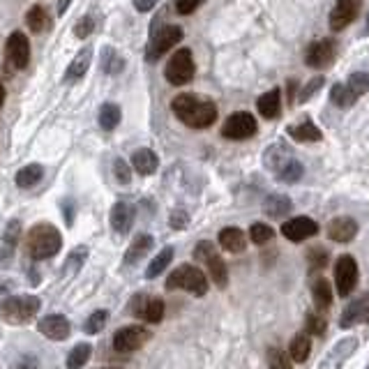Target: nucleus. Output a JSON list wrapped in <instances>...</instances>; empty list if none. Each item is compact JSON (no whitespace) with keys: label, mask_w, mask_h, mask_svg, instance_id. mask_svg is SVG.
Listing matches in <instances>:
<instances>
[{"label":"nucleus","mask_w":369,"mask_h":369,"mask_svg":"<svg viewBox=\"0 0 369 369\" xmlns=\"http://www.w3.org/2000/svg\"><path fill=\"white\" fill-rule=\"evenodd\" d=\"M171 109L178 116L180 123H184L192 130H206L217 120V104L201 95L182 93L171 102Z\"/></svg>","instance_id":"nucleus-1"},{"label":"nucleus","mask_w":369,"mask_h":369,"mask_svg":"<svg viewBox=\"0 0 369 369\" xmlns=\"http://www.w3.org/2000/svg\"><path fill=\"white\" fill-rule=\"evenodd\" d=\"M62 247V235L53 224L49 222H42V224H35L25 235V252H28L30 259L42 261L51 259L60 252Z\"/></svg>","instance_id":"nucleus-2"},{"label":"nucleus","mask_w":369,"mask_h":369,"mask_svg":"<svg viewBox=\"0 0 369 369\" xmlns=\"http://www.w3.org/2000/svg\"><path fill=\"white\" fill-rule=\"evenodd\" d=\"M42 300L37 296H12L0 302V319L8 326H23L40 311Z\"/></svg>","instance_id":"nucleus-3"},{"label":"nucleus","mask_w":369,"mask_h":369,"mask_svg":"<svg viewBox=\"0 0 369 369\" xmlns=\"http://www.w3.org/2000/svg\"><path fill=\"white\" fill-rule=\"evenodd\" d=\"M167 289L176 291H187V294H194V296H206L208 291V279L203 275V270H199L196 265H178V268L171 272L169 279H167Z\"/></svg>","instance_id":"nucleus-4"},{"label":"nucleus","mask_w":369,"mask_h":369,"mask_svg":"<svg viewBox=\"0 0 369 369\" xmlns=\"http://www.w3.org/2000/svg\"><path fill=\"white\" fill-rule=\"evenodd\" d=\"M194 259L201 261V263L206 265L208 272H210V277H213L215 286H219V289H226L228 270H226L224 259L219 257V252L215 250L213 243H208V240H201V243L194 247Z\"/></svg>","instance_id":"nucleus-5"},{"label":"nucleus","mask_w":369,"mask_h":369,"mask_svg":"<svg viewBox=\"0 0 369 369\" xmlns=\"http://www.w3.org/2000/svg\"><path fill=\"white\" fill-rule=\"evenodd\" d=\"M196 65H194V56L189 49H178L171 60L167 62V69H164V76L171 86H184L194 79Z\"/></svg>","instance_id":"nucleus-6"},{"label":"nucleus","mask_w":369,"mask_h":369,"mask_svg":"<svg viewBox=\"0 0 369 369\" xmlns=\"http://www.w3.org/2000/svg\"><path fill=\"white\" fill-rule=\"evenodd\" d=\"M257 130H259V125H257V120H254L252 113L235 111L226 118L224 127H222V136L231 139V141H245V139L257 134Z\"/></svg>","instance_id":"nucleus-7"},{"label":"nucleus","mask_w":369,"mask_h":369,"mask_svg":"<svg viewBox=\"0 0 369 369\" xmlns=\"http://www.w3.org/2000/svg\"><path fill=\"white\" fill-rule=\"evenodd\" d=\"M358 263H355L353 257H348V254H344V257L337 259L335 263V284H337V294H340L342 298L344 296H351L353 289L358 286Z\"/></svg>","instance_id":"nucleus-8"},{"label":"nucleus","mask_w":369,"mask_h":369,"mask_svg":"<svg viewBox=\"0 0 369 369\" xmlns=\"http://www.w3.org/2000/svg\"><path fill=\"white\" fill-rule=\"evenodd\" d=\"M152 340V333L143 326H127L120 328L116 335H113V348L120 353H132L139 351L143 344H148Z\"/></svg>","instance_id":"nucleus-9"},{"label":"nucleus","mask_w":369,"mask_h":369,"mask_svg":"<svg viewBox=\"0 0 369 369\" xmlns=\"http://www.w3.org/2000/svg\"><path fill=\"white\" fill-rule=\"evenodd\" d=\"M182 40V28L180 25H164V28L152 37L148 51H145V58L148 62H155L157 58H162L167 51H171L178 42Z\"/></svg>","instance_id":"nucleus-10"},{"label":"nucleus","mask_w":369,"mask_h":369,"mask_svg":"<svg viewBox=\"0 0 369 369\" xmlns=\"http://www.w3.org/2000/svg\"><path fill=\"white\" fill-rule=\"evenodd\" d=\"M130 311L145 323H160L164 319V302L155 296L139 294L130 300Z\"/></svg>","instance_id":"nucleus-11"},{"label":"nucleus","mask_w":369,"mask_h":369,"mask_svg":"<svg viewBox=\"0 0 369 369\" xmlns=\"http://www.w3.org/2000/svg\"><path fill=\"white\" fill-rule=\"evenodd\" d=\"M5 58L14 69H23L30 60V42L23 33H12L5 44Z\"/></svg>","instance_id":"nucleus-12"},{"label":"nucleus","mask_w":369,"mask_h":369,"mask_svg":"<svg viewBox=\"0 0 369 369\" xmlns=\"http://www.w3.org/2000/svg\"><path fill=\"white\" fill-rule=\"evenodd\" d=\"M335 60V42L333 40H316L309 44L307 53H305V65L323 69L328 65H333Z\"/></svg>","instance_id":"nucleus-13"},{"label":"nucleus","mask_w":369,"mask_h":369,"mask_svg":"<svg viewBox=\"0 0 369 369\" xmlns=\"http://www.w3.org/2000/svg\"><path fill=\"white\" fill-rule=\"evenodd\" d=\"M362 0H337L333 14H330V28L335 30H344L346 25H351L360 14Z\"/></svg>","instance_id":"nucleus-14"},{"label":"nucleus","mask_w":369,"mask_h":369,"mask_svg":"<svg viewBox=\"0 0 369 369\" xmlns=\"http://www.w3.org/2000/svg\"><path fill=\"white\" fill-rule=\"evenodd\" d=\"M355 348H358V340H355V337H346V340L337 342V344L330 348V353L321 360L319 369H342L344 362L355 353Z\"/></svg>","instance_id":"nucleus-15"},{"label":"nucleus","mask_w":369,"mask_h":369,"mask_svg":"<svg viewBox=\"0 0 369 369\" xmlns=\"http://www.w3.org/2000/svg\"><path fill=\"white\" fill-rule=\"evenodd\" d=\"M37 330H40L44 337H49V340L62 342V340H67L69 333H72V326H69L67 316L49 314V316H44L40 323H37Z\"/></svg>","instance_id":"nucleus-16"},{"label":"nucleus","mask_w":369,"mask_h":369,"mask_svg":"<svg viewBox=\"0 0 369 369\" xmlns=\"http://www.w3.org/2000/svg\"><path fill=\"white\" fill-rule=\"evenodd\" d=\"M282 233L286 240H294V243H300V240H307L311 235L319 233V224L309 217H294L289 222H284Z\"/></svg>","instance_id":"nucleus-17"},{"label":"nucleus","mask_w":369,"mask_h":369,"mask_svg":"<svg viewBox=\"0 0 369 369\" xmlns=\"http://www.w3.org/2000/svg\"><path fill=\"white\" fill-rule=\"evenodd\" d=\"M355 233H358V224L351 217H335L328 224V235L335 243H351Z\"/></svg>","instance_id":"nucleus-18"},{"label":"nucleus","mask_w":369,"mask_h":369,"mask_svg":"<svg viewBox=\"0 0 369 369\" xmlns=\"http://www.w3.org/2000/svg\"><path fill=\"white\" fill-rule=\"evenodd\" d=\"M132 224H134V208H132L130 203H125V201H118L116 206L111 208V226H113V231L125 235V233H130Z\"/></svg>","instance_id":"nucleus-19"},{"label":"nucleus","mask_w":369,"mask_h":369,"mask_svg":"<svg viewBox=\"0 0 369 369\" xmlns=\"http://www.w3.org/2000/svg\"><path fill=\"white\" fill-rule=\"evenodd\" d=\"M91 60H93V49L91 47H84L79 51V53L74 56V60L69 62L67 72H65V81L67 84H74V81L84 79V74L88 72V67H91Z\"/></svg>","instance_id":"nucleus-20"},{"label":"nucleus","mask_w":369,"mask_h":369,"mask_svg":"<svg viewBox=\"0 0 369 369\" xmlns=\"http://www.w3.org/2000/svg\"><path fill=\"white\" fill-rule=\"evenodd\" d=\"M257 109L263 118H277L279 111H282V93H279V88H272L270 93L261 95L259 102H257Z\"/></svg>","instance_id":"nucleus-21"},{"label":"nucleus","mask_w":369,"mask_h":369,"mask_svg":"<svg viewBox=\"0 0 369 369\" xmlns=\"http://www.w3.org/2000/svg\"><path fill=\"white\" fill-rule=\"evenodd\" d=\"M219 245L224 247L226 252L240 254V252H245L247 238H245V233L240 231L238 226H226V228H222V231H219Z\"/></svg>","instance_id":"nucleus-22"},{"label":"nucleus","mask_w":369,"mask_h":369,"mask_svg":"<svg viewBox=\"0 0 369 369\" xmlns=\"http://www.w3.org/2000/svg\"><path fill=\"white\" fill-rule=\"evenodd\" d=\"M132 167L141 176H152L157 171V167H160V160H157V155L150 148H139L134 150V155H132Z\"/></svg>","instance_id":"nucleus-23"},{"label":"nucleus","mask_w":369,"mask_h":369,"mask_svg":"<svg viewBox=\"0 0 369 369\" xmlns=\"http://www.w3.org/2000/svg\"><path fill=\"white\" fill-rule=\"evenodd\" d=\"M291 208H294V203H291L289 196H284V194H270L268 199L263 201V213L275 219H282L284 215H289Z\"/></svg>","instance_id":"nucleus-24"},{"label":"nucleus","mask_w":369,"mask_h":369,"mask_svg":"<svg viewBox=\"0 0 369 369\" xmlns=\"http://www.w3.org/2000/svg\"><path fill=\"white\" fill-rule=\"evenodd\" d=\"M286 132H289V136L294 139V141H300V143L321 141V130L314 123H309V120H305L300 125H291Z\"/></svg>","instance_id":"nucleus-25"},{"label":"nucleus","mask_w":369,"mask_h":369,"mask_svg":"<svg viewBox=\"0 0 369 369\" xmlns=\"http://www.w3.org/2000/svg\"><path fill=\"white\" fill-rule=\"evenodd\" d=\"M150 250H152V235H148V233L136 235L134 243L130 245V250L125 252V263H127V265L139 263V261H141Z\"/></svg>","instance_id":"nucleus-26"},{"label":"nucleus","mask_w":369,"mask_h":369,"mask_svg":"<svg viewBox=\"0 0 369 369\" xmlns=\"http://www.w3.org/2000/svg\"><path fill=\"white\" fill-rule=\"evenodd\" d=\"M311 298H314L316 309H328L330 302H333V289H330V282L326 277H316L311 282Z\"/></svg>","instance_id":"nucleus-27"},{"label":"nucleus","mask_w":369,"mask_h":369,"mask_svg":"<svg viewBox=\"0 0 369 369\" xmlns=\"http://www.w3.org/2000/svg\"><path fill=\"white\" fill-rule=\"evenodd\" d=\"M19 238H21V224H19L16 219H12L8 224V228H5V235H3V250H0V261H3V263L12 259Z\"/></svg>","instance_id":"nucleus-28"},{"label":"nucleus","mask_w":369,"mask_h":369,"mask_svg":"<svg viewBox=\"0 0 369 369\" xmlns=\"http://www.w3.org/2000/svg\"><path fill=\"white\" fill-rule=\"evenodd\" d=\"M99 65H102V69H104L106 74H120L125 69V60H123V56H120L116 49L104 47V49H102V53H99Z\"/></svg>","instance_id":"nucleus-29"},{"label":"nucleus","mask_w":369,"mask_h":369,"mask_svg":"<svg viewBox=\"0 0 369 369\" xmlns=\"http://www.w3.org/2000/svg\"><path fill=\"white\" fill-rule=\"evenodd\" d=\"M42 176H44V169L40 167V164H28V167L16 171L14 180L21 189H28V187H35V184L42 180Z\"/></svg>","instance_id":"nucleus-30"},{"label":"nucleus","mask_w":369,"mask_h":369,"mask_svg":"<svg viewBox=\"0 0 369 369\" xmlns=\"http://www.w3.org/2000/svg\"><path fill=\"white\" fill-rule=\"evenodd\" d=\"M97 120H99V127L106 132L116 130L120 125V106L118 104H111V102H106V104L99 106V113H97Z\"/></svg>","instance_id":"nucleus-31"},{"label":"nucleus","mask_w":369,"mask_h":369,"mask_svg":"<svg viewBox=\"0 0 369 369\" xmlns=\"http://www.w3.org/2000/svg\"><path fill=\"white\" fill-rule=\"evenodd\" d=\"M25 23H28L30 33H42V30L49 28V14L42 5H33L28 12H25Z\"/></svg>","instance_id":"nucleus-32"},{"label":"nucleus","mask_w":369,"mask_h":369,"mask_svg":"<svg viewBox=\"0 0 369 369\" xmlns=\"http://www.w3.org/2000/svg\"><path fill=\"white\" fill-rule=\"evenodd\" d=\"M171 261H174V247H164V250L152 259V263L148 265V270H145V277L152 279V277L162 275V272L169 268Z\"/></svg>","instance_id":"nucleus-33"},{"label":"nucleus","mask_w":369,"mask_h":369,"mask_svg":"<svg viewBox=\"0 0 369 369\" xmlns=\"http://www.w3.org/2000/svg\"><path fill=\"white\" fill-rule=\"evenodd\" d=\"M302 171H305L302 164L298 162V160H291V157H289V160H286L282 167L277 169V178H279L282 182L294 184V182H298V180L302 178Z\"/></svg>","instance_id":"nucleus-34"},{"label":"nucleus","mask_w":369,"mask_h":369,"mask_svg":"<svg viewBox=\"0 0 369 369\" xmlns=\"http://www.w3.org/2000/svg\"><path fill=\"white\" fill-rule=\"evenodd\" d=\"M289 353H291V360L294 362H305L309 358L311 353V342L307 335H296L294 342L289 346Z\"/></svg>","instance_id":"nucleus-35"},{"label":"nucleus","mask_w":369,"mask_h":369,"mask_svg":"<svg viewBox=\"0 0 369 369\" xmlns=\"http://www.w3.org/2000/svg\"><path fill=\"white\" fill-rule=\"evenodd\" d=\"M330 99H333L335 106H340V109H348V106L355 104V95L348 91V86L344 84H335L333 88H330Z\"/></svg>","instance_id":"nucleus-36"},{"label":"nucleus","mask_w":369,"mask_h":369,"mask_svg":"<svg viewBox=\"0 0 369 369\" xmlns=\"http://www.w3.org/2000/svg\"><path fill=\"white\" fill-rule=\"evenodd\" d=\"M360 321H362V296L355 298V300L344 309V314L340 316V328H351Z\"/></svg>","instance_id":"nucleus-37"},{"label":"nucleus","mask_w":369,"mask_h":369,"mask_svg":"<svg viewBox=\"0 0 369 369\" xmlns=\"http://www.w3.org/2000/svg\"><path fill=\"white\" fill-rule=\"evenodd\" d=\"M91 353H93V348H91V344H86V342L79 346H74L67 355V369H81L88 362V358H91Z\"/></svg>","instance_id":"nucleus-38"},{"label":"nucleus","mask_w":369,"mask_h":369,"mask_svg":"<svg viewBox=\"0 0 369 369\" xmlns=\"http://www.w3.org/2000/svg\"><path fill=\"white\" fill-rule=\"evenodd\" d=\"M348 91H351L355 97H362L365 93H369V74L365 72H353L346 81Z\"/></svg>","instance_id":"nucleus-39"},{"label":"nucleus","mask_w":369,"mask_h":369,"mask_svg":"<svg viewBox=\"0 0 369 369\" xmlns=\"http://www.w3.org/2000/svg\"><path fill=\"white\" fill-rule=\"evenodd\" d=\"M272 235H275V231H272V228H270L268 224H261V222H257V224H252V228H250V238H252V243H257V245L270 243Z\"/></svg>","instance_id":"nucleus-40"},{"label":"nucleus","mask_w":369,"mask_h":369,"mask_svg":"<svg viewBox=\"0 0 369 369\" xmlns=\"http://www.w3.org/2000/svg\"><path fill=\"white\" fill-rule=\"evenodd\" d=\"M328 250H323V247H311L307 252V263L311 270H323L328 265Z\"/></svg>","instance_id":"nucleus-41"},{"label":"nucleus","mask_w":369,"mask_h":369,"mask_svg":"<svg viewBox=\"0 0 369 369\" xmlns=\"http://www.w3.org/2000/svg\"><path fill=\"white\" fill-rule=\"evenodd\" d=\"M106 319H109V314H106L104 309L93 311V314L88 316V321H86V333H88V335H97L99 330H104Z\"/></svg>","instance_id":"nucleus-42"},{"label":"nucleus","mask_w":369,"mask_h":369,"mask_svg":"<svg viewBox=\"0 0 369 369\" xmlns=\"http://www.w3.org/2000/svg\"><path fill=\"white\" fill-rule=\"evenodd\" d=\"M305 326H307V333H311V335H323L326 333V319H323V316L319 314V311H309L307 316H305Z\"/></svg>","instance_id":"nucleus-43"},{"label":"nucleus","mask_w":369,"mask_h":369,"mask_svg":"<svg viewBox=\"0 0 369 369\" xmlns=\"http://www.w3.org/2000/svg\"><path fill=\"white\" fill-rule=\"evenodd\" d=\"M268 367L270 369H294V367H291V362H289V353H284L282 348H270Z\"/></svg>","instance_id":"nucleus-44"},{"label":"nucleus","mask_w":369,"mask_h":369,"mask_svg":"<svg viewBox=\"0 0 369 369\" xmlns=\"http://www.w3.org/2000/svg\"><path fill=\"white\" fill-rule=\"evenodd\" d=\"M113 176H116L118 182L127 184L132 180V171H130V164H127L125 160H120V157H116V162H113Z\"/></svg>","instance_id":"nucleus-45"},{"label":"nucleus","mask_w":369,"mask_h":369,"mask_svg":"<svg viewBox=\"0 0 369 369\" xmlns=\"http://www.w3.org/2000/svg\"><path fill=\"white\" fill-rule=\"evenodd\" d=\"M12 369H40V360L33 353H21L12 362Z\"/></svg>","instance_id":"nucleus-46"},{"label":"nucleus","mask_w":369,"mask_h":369,"mask_svg":"<svg viewBox=\"0 0 369 369\" xmlns=\"http://www.w3.org/2000/svg\"><path fill=\"white\" fill-rule=\"evenodd\" d=\"M93 30H95V21H93V16H84L79 23L74 25V35L79 37V40H86V37H91Z\"/></svg>","instance_id":"nucleus-47"},{"label":"nucleus","mask_w":369,"mask_h":369,"mask_svg":"<svg viewBox=\"0 0 369 369\" xmlns=\"http://www.w3.org/2000/svg\"><path fill=\"white\" fill-rule=\"evenodd\" d=\"M321 86H323V76H314V79H311L309 84L302 88L298 97H300V102H307V99L314 97V93H319V91H321Z\"/></svg>","instance_id":"nucleus-48"},{"label":"nucleus","mask_w":369,"mask_h":369,"mask_svg":"<svg viewBox=\"0 0 369 369\" xmlns=\"http://www.w3.org/2000/svg\"><path fill=\"white\" fill-rule=\"evenodd\" d=\"M203 5V0H176V12L182 16L192 14V12H196Z\"/></svg>","instance_id":"nucleus-49"},{"label":"nucleus","mask_w":369,"mask_h":369,"mask_svg":"<svg viewBox=\"0 0 369 369\" xmlns=\"http://www.w3.org/2000/svg\"><path fill=\"white\" fill-rule=\"evenodd\" d=\"M187 222H189V217H187V215H184L182 210H176V213L171 215L169 224L174 226V228H184V226H187Z\"/></svg>","instance_id":"nucleus-50"},{"label":"nucleus","mask_w":369,"mask_h":369,"mask_svg":"<svg viewBox=\"0 0 369 369\" xmlns=\"http://www.w3.org/2000/svg\"><path fill=\"white\" fill-rule=\"evenodd\" d=\"M157 3H160V0H134V8L139 12H150Z\"/></svg>","instance_id":"nucleus-51"},{"label":"nucleus","mask_w":369,"mask_h":369,"mask_svg":"<svg viewBox=\"0 0 369 369\" xmlns=\"http://www.w3.org/2000/svg\"><path fill=\"white\" fill-rule=\"evenodd\" d=\"M62 208H65V219H67V224H72V217H74V203L72 201H62Z\"/></svg>","instance_id":"nucleus-52"},{"label":"nucleus","mask_w":369,"mask_h":369,"mask_svg":"<svg viewBox=\"0 0 369 369\" xmlns=\"http://www.w3.org/2000/svg\"><path fill=\"white\" fill-rule=\"evenodd\" d=\"M67 8H69V0H60V5H58V12H60V14H65Z\"/></svg>","instance_id":"nucleus-53"},{"label":"nucleus","mask_w":369,"mask_h":369,"mask_svg":"<svg viewBox=\"0 0 369 369\" xmlns=\"http://www.w3.org/2000/svg\"><path fill=\"white\" fill-rule=\"evenodd\" d=\"M3 104H5V86L3 81H0V109H3Z\"/></svg>","instance_id":"nucleus-54"},{"label":"nucleus","mask_w":369,"mask_h":369,"mask_svg":"<svg viewBox=\"0 0 369 369\" xmlns=\"http://www.w3.org/2000/svg\"><path fill=\"white\" fill-rule=\"evenodd\" d=\"M104 369H123V367H104Z\"/></svg>","instance_id":"nucleus-55"},{"label":"nucleus","mask_w":369,"mask_h":369,"mask_svg":"<svg viewBox=\"0 0 369 369\" xmlns=\"http://www.w3.org/2000/svg\"><path fill=\"white\" fill-rule=\"evenodd\" d=\"M367 33H369V16H367Z\"/></svg>","instance_id":"nucleus-56"}]
</instances>
